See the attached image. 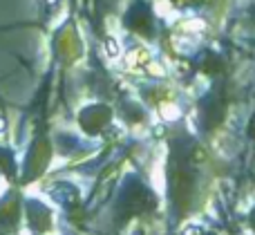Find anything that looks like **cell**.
Instances as JSON below:
<instances>
[{"label":"cell","instance_id":"1","mask_svg":"<svg viewBox=\"0 0 255 235\" xmlns=\"http://www.w3.org/2000/svg\"><path fill=\"white\" fill-rule=\"evenodd\" d=\"M179 108L177 106H172V103H163L161 106V117L163 119H168V121H175V119H179Z\"/></svg>","mask_w":255,"mask_h":235},{"label":"cell","instance_id":"2","mask_svg":"<svg viewBox=\"0 0 255 235\" xmlns=\"http://www.w3.org/2000/svg\"><path fill=\"white\" fill-rule=\"evenodd\" d=\"M106 49H108V54H110L112 58L119 56V43H117L115 38H108V40H106Z\"/></svg>","mask_w":255,"mask_h":235},{"label":"cell","instance_id":"3","mask_svg":"<svg viewBox=\"0 0 255 235\" xmlns=\"http://www.w3.org/2000/svg\"><path fill=\"white\" fill-rule=\"evenodd\" d=\"M204 27V22H199V20H193V22H186L184 25V29H193V31H199Z\"/></svg>","mask_w":255,"mask_h":235},{"label":"cell","instance_id":"4","mask_svg":"<svg viewBox=\"0 0 255 235\" xmlns=\"http://www.w3.org/2000/svg\"><path fill=\"white\" fill-rule=\"evenodd\" d=\"M4 130H7V121H4V119H2V117H0V134H2V132H4Z\"/></svg>","mask_w":255,"mask_h":235},{"label":"cell","instance_id":"5","mask_svg":"<svg viewBox=\"0 0 255 235\" xmlns=\"http://www.w3.org/2000/svg\"><path fill=\"white\" fill-rule=\"evenodd\" d=\"M49 2H54V0H49Z\"/></svg>","mask_w":255,"mask_h":235}]
</instances>
